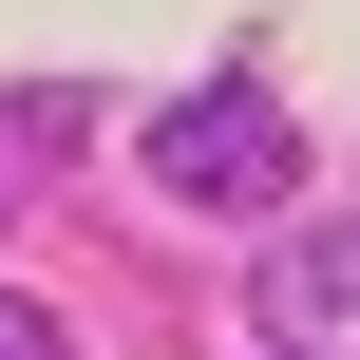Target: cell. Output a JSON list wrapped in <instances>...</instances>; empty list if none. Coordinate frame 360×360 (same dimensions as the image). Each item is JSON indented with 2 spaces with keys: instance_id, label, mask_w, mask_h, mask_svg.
<instances>
[{
  "instance_id": "1",
  "label": "cell",
  "mask_w": 360,
  "mask_h": 360,
  "mask_svg": "<svg viewBox=\"0 0 360 360\" xmlns=\"http://www.w3.org/2000/svg\"><path fill=\"white\" fill-rule=\"evenodd\" d=\"M152 190L209 209V228H266V209H304V114H285L266 76H209V95L152 114Z\"/></svg>"
},
{
  "instance_id": "2",
  "label": "cell",
  "mask_w": 360,
  "mask_h": 360,
  "mask_svg": "<svg viewBox=\"0 0 360 360\" xmlns=\"http://www.w3.org/2000/svg\"><path fill=\"white\" fill-rule=\"evenodd\" d=\"M266 228H285L266 285H247L266 360H360V228H342V209H266Z\"/></svg>"
},
{
  "instance_id": "3",
  "label": "cell",
  "mask_w": 360,
  "mask_h": 360,
  "mask_svg": "<svg viewBox=\"0 0 360 360\" xmlns=\"http://www.w3.org/2000/svg\"><path fill=\"white\" fill-rule=\"evenodd\" d=\"M0 360H76V342H57V304H38V285H0Z\"/></svg>"
},
{
  "instance_id": "4",
  "label": "cell",
  "mask_w": 360,
  "mask_h": 360,
  "mask_svg": "<svg viewBox=\"0 0 360 360\" xmlns=\"http://www.w3.org/2000/svg\"><path fill=\"white\" fill-rule=\"evenodd\" d=\"M0 209H19V152H0Z\"/></svg>"
}]
</instances>
